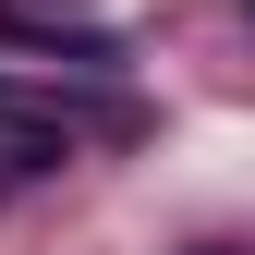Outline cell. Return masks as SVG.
<instances>
[{
  "label": "cell",
  "mask_w": 255,
  "mask_h": 255,
  "mask_svg": "<svg viewBox=\"0 0 255 255\" xmlns=\"http://www.w3.org/2000/svg\"><path fill=\"white\" fill-rule=\"evenodd\" d=\"M195 255H231V243H195Z\"/></svg>",
  "instance_id": "7a4b0ae2"
},
{
  "label": "cell",
  "mask_w": 255,
  "mask_h": 255,
  "mask_svg": "<svg viewBox=\"0 0 255 255\" xmlns=\"http://www.w3.org/2000/svg\"><path fill=\"white\" fill-rule=\"evenodd\" d=\"M61 158H73V122H61L49 98H12V85H0V182L61 170Z\"/></svg>",
  "instance_id": "6da1fadb"
}]
</instances>
